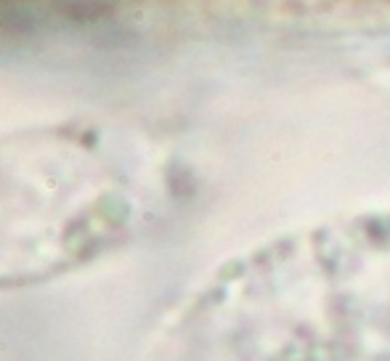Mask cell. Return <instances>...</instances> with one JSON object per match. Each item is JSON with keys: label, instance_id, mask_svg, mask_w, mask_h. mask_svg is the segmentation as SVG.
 <instances>
[{"label": "cell", "instance_id": "cell-1", "mask_svg": "<svg viewBox=\"0 0 390 361\" xmlns=\"http://www.w3.org/2000/svg\"><path fill=\"white\" fill-rule=\"evenodd\" d=\"M112 168L67 138L0 152V274H35L112 237Z\"/></svg>", "mask_w": 390, "mask_h": 361}]
</instances>
